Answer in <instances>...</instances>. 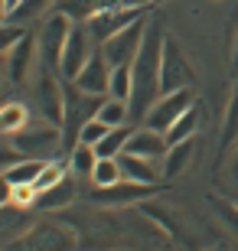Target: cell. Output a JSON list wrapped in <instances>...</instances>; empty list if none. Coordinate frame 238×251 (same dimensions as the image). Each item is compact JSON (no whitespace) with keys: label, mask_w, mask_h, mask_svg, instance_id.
I'll return each mask as SVG.
<instances>
[{"label":"cell","mask_w":238,"mask_h":251,"mask_svg":"<svg viewBox=\"0 0 238 251\" xmlns=\"http://www.w3.org/2000/svg\"><path fill=\"white\" fill-rule=\"evenodd\" d=\"M59 179H65V163H59V160H46V167H43V173L36 176L33 189H36V193H43V189L55 186Z\"/></svg>","instance_id":"obj_29"},{"label":"cell","mask_w":238,"mask_h":251,"mask_svg":"<svg viewBox=\"0 0 238 251\" xmlns=\"http://www.w3.org/2000/svg\"><path fill=\"white\" fill-rule=\"evenodd\" d=\"M82 92L88 95H101V98H108V88H111V62L105 59V52H101V46H95L92 59L85 62V69L72 78Z\"/></svg>","instance_id":"obj_14"},{"label":"cell","mask_w":238,"mask_h":251,"mask_svg":"<svg viewBox=\"0 0 238 251\" xmlns=\"http://www.w3.org/2000/svg\"><path fill=\"white\" fill-rule=\"evenodd\" d=\"M160 85H163V95L186 92V88H192V85H196V72H192V65H189V59H186L183 46H180L173 36H166V46H163Z\"/></svg>","instance_id":"obj_5"},{"label":"cell","mask_w":238,"mask_h":251,"mask_svg":"<svg viewBox=\"0 0 238 251\" xmlns=\"http://www.w3.org/2000/svg\"><path fill=\"white\" fill-rule=\"evenodd\" d=\"M131 130H134V124H121V127H111L105 137L95 144V150H98V157H121L124 153V147H128V137H131Z\"/></svg>","instance_id":"obj_22"},{"label":"cell","mask_w":238,"mask_h":251,"mask_svg":"<svg viewBox=\"0 0 238 251\" xmlns=\"http://www.w3.org/2000/svg\"><path fill=\"white\" fill-rule=\"evenodd\" d=\"M154 0H59L55 10L69 13L72 20H92L95 13H105V10H124V7H150Z\"/></svg>","instance_id":"obj_15"},{"label":"cell","mask_w":238,"mask_h":251,"mask_svg":"<svg viewBox=\"0 0 238 251\" xmlns=\"http://www.w3.org/2000/svg\"><path fill=\"white\" fill-rule=\"evenodd\" d=\"M147 20L150 17L131 23V26H124L121 33H114L111 39L101 43V52H105V59L111 62V69H114V65H134L140 46H144V36H147Z\"/></svg>","instance_id":"obj_7"},{"label":"cell","mask_w":238,"mask_h":251,"mask_svg":"<svg viewBox=\"0 0 238 251\" xmlns=\"http://www.w3.org/2000/svg\"><path fill=\"white\" fill-rule=\"evenodd\" d=\"M29 29H26V23H3V36H0V49H3V52H7V49H13L20 43V39L26 36Z\"/></svg>","instance_id":"obj_32"},{"label":"cell","mask_w":238,"mask_h":251,"mask_svg":"<svg viewBox=\"0 0 238 251\" xmlns=\"http://www.w3.org/2000/svg\"><path fill=\"white\" fill-rule=\"evenodd\" d=\"M17 7H20V0H3V17H10Z\"/></svg>","instance_id":"obj_34"},{"label":"cell","mask_w":238,"mask_h":251,"mask_svg":"<svg viewBox=\"0 0 238 251\" xmlns=\"http://www.w3.org/2000/svg\"><path fill=\"white\" fill-rule=\"evenodd\" d=\"M101 95H88L82 92L75 82H65V118H62V137H65V150H72L79 144V130L92 121L101 108Z\"/></svg>","instance_id":"obj_3"},{"label":"cell","mask_w":238,"mask_h":251,"mask_svg":"<svg viewBox=\"0 0 238 251\" xmlns=\"http://www.w3.org/2000/svg\"><path fill=\"white\" fill-rule=\"evenodd\" d=\"M157 189L154 186H144V183H131V179H118L114 186H95L88 193V199L98 205H134V202H144L150 199Z\"/></svg>","instance_id":"obj_13"},{"label":"cell","mask_w":238,"mask_h":251,"mask_svg":"<svg viewBox=\"0 0 238 251\" xmlns=\"http://www.w3.org/2000/svg\"><path fill=\"white\" fill-rule=\"evenodd\" d=\"M232 179L238 183V144L232 147Z\"/></svg>","instance_id":"obj_33"},{"label":"cell","mask_w":238,"mask_h":251,"mask_svg":"<svg viewBox=\"0 0 238 251\" xmlns=\"http://www.w3.org/2000/svg\"><path fill=\"white\" fill-rule=\"evenodd\" d=\"M238 144V72H235V88H232L229 108H225V121H222V144H219V163L232 153Z\"/></svg>","instance_id":"obj_18"},{"label":"cell","mask_w":238,"mask_h":251,"mask_svg":"<svg viewBox=\"0 0 238 251\" xmlns=\"http://www.w3.org/2000/svg\"><path fill=\"white\" fill-rule=\"evenodd\" d=\"M163 46H166V33H163V17L150 13L147 20V36L140 46L137 59L131 65L134 72V92H131V124H144L147 111L163 98V85H160V65H163Z\"/></svg>","instance_id":"obj_1"},{"label":"cell","mask_w":238,"mask_h":251,"mask_svg":"<svg viewBox=\"0 0 238 251\" xmlns=\"http://www.w3.org/2000/svg\"><path fill=\"white\" fill-rule=\"evenodd\" d=\"M26 124H29V111H26V104H20V101H10L3 108V114H0V130L3 134H17Z\"/></svg>","instance_id":"obj_27"},{"label":"cell","mask_w":238,"mask_h":251,"mask_svg":"<svg viewBox=\"0 0 238 251\" xmlns=\"http://www.w3.org/2000/svg\"><path fill=\"white\" fill-rule=\"evenodd\" d=\"M7 144L17 147L23 157H33V160H55L59 147H65V137H62V127L59 124H49V121H29L23 130L17 134H7Z\"/></svg>","instance_id":"obj_2"},{"label":"cell","mask_w":238,"mask_h":251,"mask_svg":"<svg viewBox=\"0 0 238 251\" xmlns=\"http://www.w3.org/2000/svg\"><path fill=\"white\" fill-rule=\"evenodd\" d=\"M232 69L238 72V33H235V49H232Z\"/></svg>","instance_id":"obj_35"},{"label":"cell","mask_w":238,"mask_h":251,"mask_svg":"<svg viewBox=\"0 0 238 251\" xmlns=\"http://www.w3.org/2000/svg\"><path fill=\"white\" fill-rule=\"evenodd\" d=\"M75 235L62 225H33L29 232H23V238L10 242L7 251H69Z\"/></svg>","instance_id":"obj_10"},{"label":"cell","mask_w":238,"mask_h":251,"mask_svg":"<svg viewBox=\"0 0 238 251\" xmlns=\"http://www.w3.org/2000/svg\"><path fill=\"white\" fill-rule=\"evenodd\" d=\"M98 121H105L108 127H121V124H128L131 121V108H128V101H121V98H105L101 101V108H98V114H95Z\"/></svg>","instance_id":"obj_25"},{"label":"cell","mask_w":238,"mask_h":251,"mask_svg":"<svg viewBox=\"0 0 238 251\" xmlns=\"http://www.w3.org/2000/svg\"><path fill=\"white\" fill-rule=\"evenodd\" d=\"M189 157H192V140L173 144V147L166 150V157H163V176H166V179L180 176V173L186 170V163H189Z\"/></svg>","instance_id":"obj_24"},{"label":"cell","mask_w":238,"mask_h":251,"mask_svg":"<svg viewBox=\"0 0 238 251\" xmlns=\"http://www.w3.org/2000/svg\"><path fill=\"white\" fill-rule=\"evenodd\" d=\"M95 163H98V150H95L92 144H75V147L69 150V170H72L79 179H92Z\"/></svg>","instance_id":"obj_20"},{"label":"cell","mask_w":238,"mask_h":251,"mask_svg":"<svg viewBox=\"0 0 238 251\" xmlns=\"http://www.w3.org/2000/svg\"><path fill=\"white\" fill-rule=\"evenodd\" d=\"M192 104H196L192 88H186V92H173V95H163V98H160V101L147 111L144 124H147V127H154V130H160V134H166V130H170L186 111H189Z\"/></svg>","instance_id":"obj_11"},{"label":"cell","mask_w":238,"mask_h":251,"mask_svg":"<svg viewBox=\"0 0 238 251\" xmlns=\"http://www.w3.org/2000/svg\"><path fill=\"white\" fill-rule=\"evenodd\" d=\"M154 10L150 7H124V10H105V13H95L92 20H85V26H88V33H92L95 46H101L105 39H111L114 33H121L124 26H131V23H137V20L150 17Z\"/></svg>","instance_id":"obj_9"},{"label":"cell","mask_w":238,"mask_h":251,"mask_svg":"<svg viewBox=\"0 0 238 251\" xmlns=\"http://www.w3.org/2000/svg\"><path fill=\"white\" fill-rule=\"evenodd\" d=\"M36 104H39V114L43 121L49 124H59L62 127V118H65V78L53 69H39V78H36Z\"/></svg>","instance_id":"obj_6"},{"label":"cell","mask_w":238,"mask_h":251,"mask_svg":"<svg viewBox=\"0 0 238 251\" xmlns=\"http://www.w3.org/2000/svg\"><path fill=\"white\" fill-rule=\"evenodd\" d=\"M72 199H75V183L65 176V179H59L55 186L36 193V202H33V209H39V212H55V209H65Z\"/></svg>","instance_id":"obj_16"},{"label":"cell","mask_w":238,"mask_h":251,"mask_svg":"<svg viewBox=\"0 0 238 251\" xmlns=\"http://www.w3.org/2000/svg\"><path fill=\"white\" fill-rule=\"evenodd\" d=\"M3 56H7L10 82H13V85H26L29 75H33V69H36V62H39V39H36V33L29 29L26 36L20 39L13 49H7Z\"/></svg>","instance_id":"obj_12"},{"label":"cell","mask_w":238,"mask_h":251,"mask_svg":"<svg viewBox=\"0 0 238 251\" xmlns=\"http://www.w3.org/2000/svg\"><path fill=\"white\" fill-rule=\"evenodd\" d=\"M118 163H121V173H124V179H131V183H144V186H157L154 160L137 157V153H121Z\"/></svg>","instance_id":"obj_17"},{"label":"cell","mask_w":238,"mask_h":251,"mask_svg":"<svg viewBox=\"0 0 238 251\" xmlns=\"http://www.w3.org/2000/svg\"><path fill=\"white\" fill-rule=\"evenodd\" d=\"M199 130V101L192 104L189 111L180 118V121L173 124V127L166 130V144L173 147V144H183V140H192V134Z\"/></svg>","instance_id":"obj_23"},{"label":"cell","mask_w":238,"mask_h":251,"mask_svg":"<svg viewBox=\"0 0 238 251\" xmlns=\"http://www.w3.org/2000/svg\"><path fill=\"white\" fill-rule=\"evenodd\" d=\"M43 167H46V160L23 157V160H17L13 167L3 170V183H7V186H33L36 176L43 173Z\"/></svg>","instance_id":"obj_19"},{"label":"cell","mask_w":238,"mask_h":251,"mask_svg":"<svg viewBox=\"0 0 238 251\" xmlns=\"http://www.w3.org/2000/svg\"><path fill=\"white\" fill-rule=\"evenodd\" d=\"M118 179H124L118 157H98V163H95V173H92V183H95V186H114Z\"/></svg>","instance_id":"obj_28"},{"label":"cell","mask_w":238,"mask_h":251,"mask_svg":"<svg viewBox=\"0 0 238 251\" xmlns=\"http://www.w3.org/2000/svg\"><path fill=\"white\" fill-rule=\"evenodd\" d=\"M108 130H111V127H108L105 121H98V118H92V121H88V124H85L82 130H79V144H92V147H95V144H98V140L105 137Z\"/></svg>","instance_id":"obj_31"},{"label":"cell","mask_w":238,"mask_h":251,"mask_svg":"<svg viewBox=\"0 0 238 251\" xmlns=\"http://www.w3.org/2000/svg\"><path fill=\"white\" fill-rule=\"evenodd\" d=\"M209 205L215 209V212H219V219H222V222H225V225L232 228V232L238 235V205L225 202V199H219V196H212V199H209Z\"/></svg>","instance_id":"obj_30"},{"label":"cell","mask_w":238,"mask_h":251,"mask_svg":"<svg viewBox=\"0 0 238 251\" xmlns=\"http://www.w3.org/2000/svg\"><path fill=\"white\" fill-rule=\"evenodd\" d=\"M95 52V39L88 33L82 20H75L72 23V33H69V43H65V52H62V62H59V75H62L65 82H72L75 75L85 69V62L92 59Z\"/></svg>","instance_id":"obj_8"},{"label":"cell","mask_w":238,"mask_h":251,"mask_svg":"<svg viewBox=\"0 0 238 251\" xmlns=\"http://www.w3.org/2000/svg\"><path fill=\"white\" fill-rule=\"evenodd\" d=\"M131 92H134V72L131 65H114L111 69V98H121V101H131Z\"/></svg>","instance_id":"obj_26"},{"label":"cell","mask_w":238,"mask_h":251,"mask_svg":"<svg viewBox=\"0 0 238 251\" xmlns=\"http://www.w3.org/2000/svg\"><path fill=\"white\" fill-rule=\"evenodd\" d=\"M75 20L62 10H53L49 17H43V26L36 29L39 39V65H46L53 72H59V62H62L65 43H69V33H72Z\"/></svg>","instance_id":"obj_4"},{"label":"cell","mask_w":238,"mask_h":251,"mask_svg":"<svg viewBox=\"0 0 238 251\" xmlns=\"http://www.w3.org/2000/svg\"><path fill=\"white\" fill-rule=\"evenodd\" d=\"M55 3L59 0H20V7L10 17H3V23H29V20H36V17H49Z\"/></svg>","instance_id":"obj_21"}]
</instances>
